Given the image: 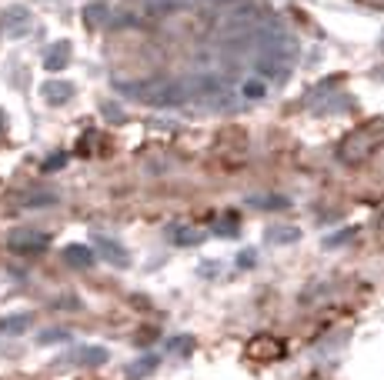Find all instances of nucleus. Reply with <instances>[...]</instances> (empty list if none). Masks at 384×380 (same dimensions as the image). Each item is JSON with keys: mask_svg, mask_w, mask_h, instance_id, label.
I'll return each mask as SVG.
<instances>
[{"mask_svg": "<svg viewBox=\"0 0 384 380\" xmlns=\"http://www.w3.org/2000/svg\"><path fill=\"white\" fill-rule=\"evenodd\" d=\"M30 327V317L20 314V317H4L0 320V334H24Z\"/></svg>", "mask_w": 384, "mask_h": 380, "instance_id": "nucleus-2", "label": "nucleus"}, {"mask_svg": "<svg viewBox=\"0 0 384 380\" xmlns=\"http://www.w3.org/2000/svg\"><path fill=\"white\" fill-rule=\"evenodd\" d=\"M47 243H51V237H47V234H40V230H13V234H11V247H13V251L30 253V251H44Z\"/></svg>", "mask_w": 384, "mask_h": 380, "instance_id": "nucleus-1", "label": "nucleus"}, {"mask_svg": "<svg viewBox=\"0 0 384 380\" xmlns=\"http://www.w3.org/2000/svg\"><path fill=\"white\" fill-rule=\"evenodd\" d=\"M44 94L51 97V103H61L67 94H70V87H64V84H47V87H44Z\"/></svg>", "mask_w": 384, "mask_h": 380, "instance_id": "nucleus-3", "label": "nucleus"}]
</instances>
